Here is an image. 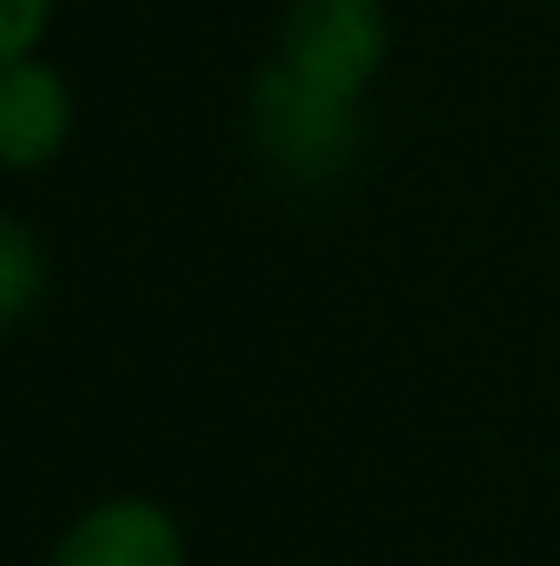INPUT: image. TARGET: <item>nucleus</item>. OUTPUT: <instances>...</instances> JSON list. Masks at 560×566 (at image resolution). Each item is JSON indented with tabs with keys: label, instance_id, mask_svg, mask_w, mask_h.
Wrapping results in <instances>:
<instances>
[{
	"label": "nucleus",
	"instance_id": "nucleus-1",
	"mask_svg": "<svg viewBox=\"0 0 560 566\" xmlns=\"http://www.w3.org/2000/svg\"><path fill=\"white\" fill-rule=\"evenodd\" d=\"M245 145L283 185H336L363 151V99H336L265 53L245 80Z\"/></svg>",
	"mask_w": 560,
	"mask_h": 566
},
{
	"label": "nucleus",
	"instance_id": "nucleus-2",
	"mask_svg": "<svg viewBox=\"0 0 560 566\" xmlns=\"http://www.w3.org/2000/svg\"><path fill=\"white\" fill-rule=\"evenodd\" d=\"M390 0H283L271 33V60L336 99H370L390 66Z\"/></svg>",
	"mask_w": 560,
	"mask_h": 566
},
{
	"label": "nucleus",
	"instance_id": "nucleus-3",
	"mask_svg": "<svg viewBox=\"0 0 560 566\" xmlns=\"http://www.w3.org/2000/svg\"><path fill=\"white\" fill-rule=\"evenodd\" d=\"M46 566H191V541L185 521L158 501V494H100L86 501L60 541Z\"/></svg>",
	"mask_w": 560,
	"mask_h": 566
},
{
	"label": "nucleus",
	"instance_id": "nucleus-4",
	"mask_svg": "<svg viewBox=\"0 0 560 566\" xmlns=\"http://www.w3.org/2000/svg\"><path fill=\"white\" fill-rule=\"evenodd\" d=\"M73 126H80L73 80L46 53L0 60V165L13 178L53 171L73 145Z\"/></svg>",
	"mask_w": 560,
	"mask_h": 566
},
{
	"label": "nucleus",
	"instance_id": "nucleus-5",
	"mask_svg": "<svg viewBox=\"0 0 560 566\" xmlns=\"http://www.w3.org/2000/svg\"><path fill=\"white\" fill-rule=\"evenodd\" d=\"M46 290H53V264H46L40 231H33L20 211H7V218H0V323L20 329V323L40 310Z\"/></svg>",
	"mask_w": 560,
	"mask_h": 566
},
{
	"label": "nucleus",
	"instance_id": "nucleus-6",
	"mask_svg": "<svg viewBox=\"0 0 560 566\" xmlns=\"http://www.w3.org/2000/svg\"><path fill=\"white\" fill-rule=\"evenodd\" d=\"M53 13H60V0H0V60L46 53Z\"/></svg>",
	"mask_w": 560,
	"mask_h": 566
}]
</instances>
